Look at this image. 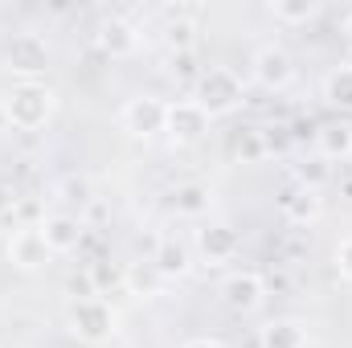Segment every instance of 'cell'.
Here are the masks:
<instances>
[{"mask_svg": "<svg viewBox=\"0 0 352 348\" xmlns=\"http://www.w3.org/2000/svg\"><path fill=\"white\" fill-rule=\"evenodd\" d=\"M0 111H4L12 131H41L58 111V90L50 83H12Z\"/></svg>", "mask_w": 352, "mask_h": 348, "instance_id": "cell-1", "label": "cell"}, {"mask_svg": "<svg viewBox=\"0 0 352 348\" xmlns=\"http://www.w3.org/2000/svg\"><path fill=\"white\" fill-rule=\"evenodd\" d=\"M192 102L209 119H226L246 102V78L230 66H205L192 83Z\"/></svg>", "mask_w": 352, "mask_h": 348, "instance_id": "cell-2", "label": "cell"}, {"mask_svg": "<svg viewBox=\"0 0 352 348\" xmlns=\"http://www.w3.org/2000/svg\"><path fill=\"white\" fill-rule=\"evenodd\" d=\"M66 328H70L74 340L98 348L119 332V312H115L102 295H78V299L70 303V312H66Z\"/></svg>", "mask_w": 352, "mask_h": 348, "instance_id": "cell-3", "label": "cell"}, {"mask_svg": "<svg viewBox=\"0 0 352 348\" xmlns=\"http://www.w3.org/2000/svg\"><path fill=\"white\" fill-rule=\"evenodd\" d=\"M50 62H54V50L41 33H12L4 45V70L16 74V83H41Z\"/></svg>", "mask_w": 352, "mask_h": 348, "instance_id": "cell-4", "label": "cell"}, {"mask_svg": "<svg viewBox=\"0 0 352 348\" xmlns=\"http://www.w3.org/2000/svg\"><path fill=\"white\" fill-rule=\"evenodd\" d=\"M164 119H168V102L160 94H131L119 111V127L135 140H152L164 131Z\"/></svg>", "mask_w": 352, "mask_h": 348, "instance_id": "cell-5", "label": "cell"}, {"mask_svg": "<svg viewBox=\"0 0 352 348\" xmlns=\"http://www.w3.org/2000/svg\"><path fill=\"white\" fill-rule=\"evenodd\" d=\"M250 78L266 90V94H283V90L295 83V58L283 50V45H258L254 58H250Z\"/></svg>", "mask_w": 352, "mask_h": 348, "instance_id": "cell-6", "label": "cell"}, {"mask_svg": "<svg viewBox=\"0 0 352 348\" xmlns=\"http://www.w3.org/2000/svg\"><path fill=\"white\" fill-rule=\"evenodd\" d=\"M209 123H213V119H209L192 98H176V102H168L164 135H168L173 148H192V144H201V140L209 135Z\"/></svg>", "mask_w": 352, "mask_h": 348, "instance_id": "cell-7", "label": "cell"}, {"mask_svg": "<svg viewBox=\"0 0 352 348\" xmlns=\"http://www.w3.org/2000/svg\"><path fill=\"white\" fill-rule=\"evenodd\" d=\"M221 303L238 316H254L266 303V279L258 270H230L221 279Z\"/></svg>", "mask_w": 352, "mask_h": 348, "instance_id": "cell-8", "label": "cell"}, {"mask_svg": "<svg viewBox=\"0 0 352 348\" xmlns=\"http://www.w3.org/2000/svg\"><path fill=\"white\" fill-rule=\"evenodd\" d=\"M37 230H41V238H45L54 259L58 254H74L82 246V238H87V221L78 213H45L37 221Z\"/></svg>", "mask_w": 352, "mask_h": 348, "instance_id": "cell-9", "label": "cell"}, {"mask_svg": "<svg viewBox=\"0 0 352 348\" xmlns=\"http://www.w3.org/2000/svg\"><path fill=\"white\" fill-rule=\"evenodd\" d=\"M238 250H242V234H238L234 226H226V221H209V226L197 230V254H201V262H209V266H226V262L238 259Z\"/></svg>", "mask_w": 352, "mask_h": 348, "instance_id": "cell-10", "label": "cell"}, {"mask_svg": "<svg viewBox=\"0 0 352 348\" xmlns=\"http://www.w3.org/2000/svg\"><path fill=\"white\" fill-rule=\"evenodd\" d=\"M8 262L16 270H25V274H37V270H45L54 262V254H50V246H45V238H41L37 226H21L8 238Z\"/></svg>", "mask_w": 352, "mask_h": 348, "instance_id": "cell-11", "label": "cell"}, {"mask_svg": "<svg viewBox=\"0 0 352 348\" xmlns=\"http://www.w3.org/2000/svg\"><path fill=\"white\" fill-rule=\"evenodd\" d=\"M94 45H98L107 58H131V54L140 50V29H135L127 17L111 12V17H102V21L94 25Z\"/></svg>", "mask_w": 352, "mask_h": 348, "instance_id": "cell-12", "label": "cell"}, {"mask_svg": "<svg viewBox=\"0 0 352 348\" xmlns=\"http://www.w3.org/2000/svg\"><path fill=\"white\" fill-rule=\"evenodd\" d=\"M148 262H152V270H156L164 283H176V279H184V274L192 270V250H188L184 238H176V234H160Z\"/></svg>", "mask_w": 352, "mask_h": 348, "instance_id": "cell-13", "label": "cell"}, {"mask_svg": "<svg viewBox=\"0 0 352 348\" xmlns=\"http://www.w3.org/2000/svg\"><path fill=\"white\" fill-rule=\"evenodd\" d=\"M316 156L324 164H349L352 160V119H332L316 127Z\"/></svg>", "mask_w": 352, "mask_h": 348, "instance_id": "cell-14", "label": "cell"}, {"mask_svg": "<svg viewBox=\"0 0 352 348\" xmlns=\"http://www.w3.org/2000/svg\"><path fill=\"white\" fill-rule=\"evenodd\" d=\"M311 332L299 316H274L258 328V348H307Z\"/></svg>", "mask_w": 352, "mask_h": 348, "instance_id": "cell-15", "label": "cell"}, {"mask_svg": "<svg viewBox=\"0 0 352 348\" xmlns=\"http://www.w3.org/2000/svg\"><path fill=\"white\" fill-rule=\"evenodd\" d=\"M278 209H283V217L291 221V226H316L320 217H324V193H316V188H287L283 197H278Z\"/></svg>", "mask_w": 352, "mask_h": 348, "instance_id": "cell-16", "label": "cell"}, {"mask_svg": "<svg viewBox=\"0 0 352 348\" xmlns=\"http://www.w3.org/2000/svg\"><path fill=\"white\" fill-rule=\"evenodd\" d=\"M173 209L180 217H205L209 209H213V188L209 184H201V180H184V184H176L173 188Z\"/></svg>", "mask_w": 352, "mask_h": 348, "instance_id": "cell-17", "label": "cell"}, {"mask_svg": "<svg viewBox=\"0 0 352 348\" xmlns=\"http://www.w3.org/2000/svg\"><path fill=\"white\" fill-rule=\"evenodd\" d=\"M320 94H324V102H328L332 111L352 115V66H336L332 74H324Z\"/></svg>", "mask_w": 352, "mask_h": 348, "instance_id": "cell-18", "label": "cell"}, {"mask_svg": "<svg viewBox=\"0 0 352 348\" xmlns=\"http://www.w3.org/2000/svg\"><path fill=\"white\" fill-rule=\"evenodd\" d=\"M266 12H270V21H274V25L295 29V25L316 21V17H320V4H316V0H270V4H266Z\"/></svg>", "mask_w": 352, "mask_h": 348, "instance_id": "cell-19", "label": "cell"}, {"mask_svg": "<svg viewBox=\"0 0 352 348\" xmlns=\"http://www.w3.org/2000/svg\"><path fill=\"white\" fill-rule=\"evenodd\" d=\"M54 197H58V201H66V205L87 209L90 201H94V180H90L87 173H70V176H62V180H58Z\"/></svg>", "mask_w": 352, "mask_h": 348, "instance_id": "cell-20", "label": "cell"}, {"mask_svg": "<svg viewBox=\"0 0 352 348\" xmlns=\"http://www.w3.org/2000/svg\"><path fill=\"white\" fill-rule=\"evenodd\" d=\"M164 41H168L173 54H192V45H197V25H192L188 17H180V12H168Z\"/></svg>", "mask_w": 352, "mask_h": 348, "instance_id": "cell-21", "label": "cell"}, {"mask_svg": "<svg viewBox=\"0 0 352 348\" xmlns=\"http://www.w3.org/2000/svg\"><path fill=\"white\" fill-rule=\"evenodd\" d=\"M328 180H332V164H324L320 156H307V160L295 164V184H299V188H316V193H324Z\"/></svg>", "mask_w": 352, "mask_h": 348, "instance_id": "cell-22", "label": "cell"}, {"mask_svg": "<svg viewBox=\"0 0 352 348\" xmlns=\"http://www.w3.org/2000/svg\"><path fill=\"white\" fill-rule=\"evenodd\" d=\"M127 283H131V287H135L140 295H156V287H160L164 279H160V274L152 270V262H148L144 270H131V274H127Z\"/></svg>", "mask_w": 352, "mask_h": 348, "instance_id": "cell-23", "label": "cell"}, {"mask_svg": "<svg viewBox=\"0 0 352 348\" xmlns=\"http://www.w3.org/2000/svg\"><path fill=\"white\" fill-rule=\"evenodd\" d=\"M332 262H336L340 279H349V283H352V234H344V238L336 242V250H332Z\"/></svg>", "mask_w": 352, "mask_h": 348, "instance_id": "cell-24", "label": "cell"}, {"mask_svg": "<svg viewBox=\"0 0 352 348\" xmlns=\"http://www.w3.org/2000/svg\"><path fill=\"white\" fill-rule=\"evenodd\" d=\"M238 156H242V160H263V140H258V131H250L246 144H238Z\"/></svg>", "mask_w": 352, "mask_h": 348, "instance_id": "cell-25", "label": "cell"}, {"mask_svg": "<svg viewBox=\"0 0 352 348\" xmlns=\"http://www.w3.org/2000/svg\"><path fill=\"white\" fill-rule=\"evenodd\" d=\"M12 209H16V193H12L8 180H0V217H8Z\"/></svg>", "mask_w": 352, "mask_h": 348, "instance_id": "cell-26", "label": "cell"}, {"mask_svg": "<svg viewBox=\"0 0 352 348\" xmlns=\"http://www.w3.org/2000/svg\"><path fill=\"white\" fill-rule=\"evenodd\" d=\"M180 348H230V345L217 340V336H192V340H184Z\"/></svg>", "mask_w": 352, "mask_h": 348, "instance_id": "cell-27", "label": "cell"}, {"mask_svg": "<svg viewBox=\"0 0 352 348\" xmlns=\"http://www.w3.org/2000/svg\"><path fill=\"white\" fill-rule=\"evenodd\" d=\"M344 50H349V58H352V12L344 17Z\"/></svg>", "mask_w": 352, "mask_h": 348, "instance_id": "cell-28", "label": "cell"}]
</instances>
